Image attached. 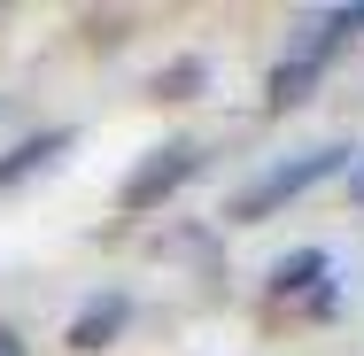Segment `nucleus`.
I'll return each mask as SVG.
<instances>
[{
    "instance_id": "obj_1",
    "label": "nucleus",
    "mask_w": 364,
    "mask_h": 356,
    "mask_svg": "<svg viewBox=\"0 0 364 356\" xmlns=\"http://www.w3.org/2000/svg\"><path fill=\"white\" fill-rule=\"evenodd\" d=\"M357 163V147H310V155H294V163H272L240 202H232V225H264L272 210H287V202H302L310 186H326L333 171H349Z\"/></svg>"
},
{
    "instance_id": "obj_2",
    "label": "nucleus",
    "mask_w": 364,
    "mask_h": 356,
    "mask_svg": "<svg viewBox=\"0 0 364 356\" xmlns=\"http://www.w3.org/2000/svg\"><path fill=\"white\" fill-rule=\"evenodd\" d=\"M341 39H349V16H341V8L310 16V23H302V39H294V55L272 70V85H264V93H272V109H294V101L318 85V70L333 63V47H341Z\"/></svg>"
},
{
    "instance_id": "obj_3",
    "label": "nucleus",
    "mask_w": 364,
    "mask_h": 356,
    "mask_svg": "<svg viewBox=\"0 0 364 356\" xmlns=\"http://www.w3.org/2000/svg\"><path fill=\"white\" fill-rule=\"evenodd\" d=\"M194 171H202V147H194V140H171V147H155V155L140 163V171L124 178V210H132V217H147L155 202H171V194H178V186L194 178Z\"/></svg>"
},
{
    "instance_id": "obj_4",
    "label": "nucleus",
    "mask_w": 364,
    "mask_h": 356,
    "mask_svg": "<svg viewBox=\"0 0 364 356\" xmlns=\"http://www.w3.org/2000/svg\"><path fill=\"white\" fill-rule=\"evenodd\" d=\"M124 325H132V294H124V286H109V294H93V302L70 318V349L93 356V349H109Z\"/></svg>"
},
{
    "instance_id": "obj_5",
    "label": "nucleus",
    "mask_w": 364,
    "mask_h": 356,
    "mask_svg": "<svg viewBox=\"0 0 364 356\" xmlns=\"http://www.w3.org/2000/svg\"><path fill=\"white\" fill-rule=\"evenodd\" d=\"M70 140H77V132H63V124H55V132H39V140H16L8 155H0V194H8V186H23V178H39L55 155H70Z\"/></svg>"
},
{
    "instance_id": "obj_6",
    "label": "nucleus",
    "mask_w": 364,
    "mask_h": 356,
    "mask_svg": "<svg viewBox=\"0 0 364 356\" xmlns=\"http://www.w3.org/2000/svg\"><path fill=\"white\" fill-rule=\"evenodd\" d=\"M326 271H333V256L326 248H294L272 264V294L287 302V294H326Z\"/></svg>"
},
{
    "instance_id": "obj_7",
    "label": "nucleus",
    "mask_w": 364,
    "mask_h": 356,
    "mask_svg": "<svg viewBox=\"0 0 364 356\" xmlns=\"http://www.w3.org/2000/svg\"><path fill=\"white\" fill-rule=\"evenodd\" d=\"M194 85H202V63H171V70L155 77V93H163V101H186Z\"/></svg>"
},
{
    "instance_id": "obj_8",
    "label": "nucleus",
    "mask_w": 364,
    "mask_h": 356,
    "mask_svg": "<svg viewBox=\"0 0 364 356\" xmlns=\"http://www.w3.org/2000/svg\"><path fill=\"white\" fill-rule=\"evenodd\" d=\"M0 356H23V341H16V333H8V325H0Z\"/></svg>"
},
{
    "instance_id": "obj_9",
    "label": "nucleus",
    "mask_w": 364,
    "mask_h": 356,
    "mask_svg": "<svg viewBox=\"0 0 364 356\" xmlns=\"http://www.w3.org/2000/svg\"><path fill=\"white\" fill-rule=\"evenodd\" d=\"M349 194H357V202H364V163H357V171H349Z\"/></svg>"
},
{
    "instance_id": "obj_10",
    "label": "nucleus",
    "mask_w": 364,
    "mask_h": 356,
    "mask_svg": "<svg viewBox=\"0 0 364 356\" xmlns=\"http://www.w3.org/2000/svg\"><path fill=\"white\" fill-rule=\"evenodd\" d=\"M341 16H349V31H364V8H341Z\"/></svg>"
}]
</instances>
